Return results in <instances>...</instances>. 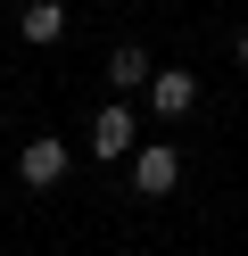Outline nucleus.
Returning a JSON list of instances; mask_svg holds the SVG:
<instances>
[{
    "instance_id": "7ed1b4c3",
    "label": "nucleus",
    "mask_w": 248,
    "mask_h": 256,
    "mask_svg": "<svg viewBox=\"0 0 248 256\" xmlns=\"http://www.w3.org/2000/svg\"><path fill=\"white\" fill-rule=\"evenodd\" d=\"M149 108H157V116H190V108H198V74H190V66H157Z\"/></svg>"
},
{
    "instance_id": "20e7f679",
    "label": "nucleus",
    "mask_w": 248,
    "mask_h": 256,
    "mask_svg": "<svg viewBox=\"0 0 248 256\" xmlns=\"http://www.w3.org/2000/svg\"><path fill=\"white\" fill-rule=\"evenodd\" d=\"M124 149H132V108L108 100V108L91 116V157H124Z\"/></svg>"
},
{
    "instance_id": "f03ea898",
    "label": "nucleus",
    "mask_w": 248,
    "mask_h": 256,
    "mask_svg": "<svg viewBox=\"0 0 248 256\" xmlns=\"http://www.w3.org/2000/svg\"><path fill=\"white\" fill-rule=\"evenodd\" d=\"M17 182H33V190H58V182H66V140H58V132L25 140V149H17Z\"/></svg>"
},
{
    "instance_id": "0eeeda50",
    "label": "nucleus",
    "mask_w": 248,
    "mask_h": 256,
    "mask_svg": "<svg viewBox=\"0 0 248 256\" xmlns=\"http://www.w3.org/2000/svg\"><path fill=\"white\" fill-rule=\"evenodd\" d=\"M240 66H248V34H240Z\"/></svg>"
},
{
    "instance_id": "f257e3e1",
    "label": "nucleus",
    "mask_w": 248,
    "mask_h": 256,
    "mask_svg": "<svg viewBox=\"0 0 248 256\" xmlns=\"http://www.w3.org/2000/svg\"><path fill=\"white\" fill-rule=\"evenodd\" d=\"M174 182H182V157L165 149V140L132 149V190H141V198H174Z\"/></svg>"
},
{
    "instance_id": "423d86ee",
    "label": "nucleus",
    "mask_w": 248,
    "mask_h": 256,
    "mask_svg": "<svg viewBox=\"0 0 248 256\" xmlns=\"http://www.w3.org/2000/svg\"><path fill=\"white\" fill-rule=\"evenodd\" d=\"M108 83H116V100H124V91H141V83H157V66H149V50H141V42L108 50Z\"/></svg>"
},
{
    "instance_id": "39448f33",
    "label": "nucleus",
    "mask_w": 248,
    "mask_h": 256,
    "mask_svg": "<svg viewBox=\"0 0 248 256\" xmlns=\"http://www.w3.org/2000/svg\"><path fill=\"white\" fill-rule=\"evenodd\" d=\"M17 34H25L33 50H50V42H66V0H25V17H17Z\"/></svg>"
}]
</instances>
